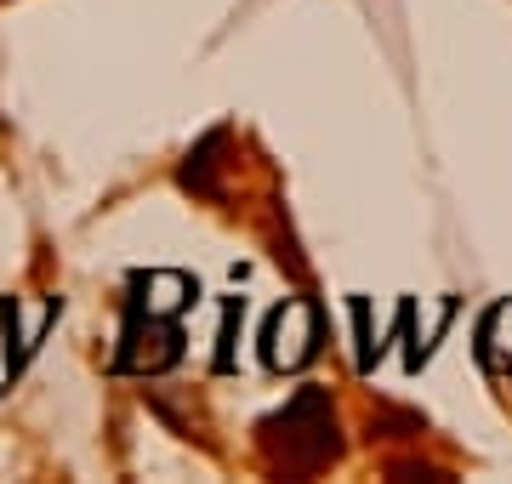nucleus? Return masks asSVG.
<instances>
[{
    "label": "nucleus",
    "instance_id": "nucleus-1",
    "mask_svg": "<svg viewBox=\"0 0 512 484\" xmlns=\"http://www.w3.org/2000/svg\"><path fill=\"white\" fill-rule=\"evenodd\" d=\"M262 450L268 462L285 473H319V467L342 450L336 439V410H330L325 388H302L274 422H262Z\"/></svg>",
    "mask_w": 512,
    "mask_h": 484
},
{
    "label": "nucleus",
    "instance_id": "nucleus-2",
    "mask_svg": "<svg viewBox=\"0 0 512 484\" xmlns=\"http://www.w3.org/2000/svg\"><path fill=\"white\" fill-rule=\"evenodd\" d=\"M177 359H183V331H177V325H160L154 308H148V325H143V314L131 308L126 348L114 359V371H165V365H177Z\"/></svg>",
    "mask_w": 512,
    "mask_h": 484
},
{
    "label": "nucleus",
    "instance_id": "nucleus-3",
    "mask_svg": "<svg viewBox=\"0 0 512 484\" xmlns=\"http://www.w3.org/2000/svg\"><path fill=\"white\" fill-rule=\"evenodd\" d=\"M308 336H313L308 302H291V331H285V314H274V325H268V365H302L313 354Z\"/></svg>",
    "mask_w": 512,
    "mask_h": 484
},
{
    "label": "nucleus",
    "instance_id": "nucleus-4",
    "mask_svg": "<svg viewBox=\"0 0 512 484\" xmlns=\"http://www.w3.org/2000/svg\"><path fill=\"white\" fill-rule=\"evenodd\" d=\"M228 149V131H211L200 149H188L183 160V188L188 194H217V154Z\"/></svg>",
    "mask_w": 512,
    "mask_h": 484
}]
</instances>
